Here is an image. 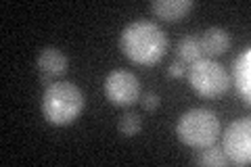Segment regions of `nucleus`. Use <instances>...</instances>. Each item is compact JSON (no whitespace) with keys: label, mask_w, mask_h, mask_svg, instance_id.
I'll use <instances>...</instances> for the list:
<instances>
[{"label":"nucleus","mask_w":251,"mask_h":167,"mask_svg":"<svg viewBox=\"0 0 251 167\" xmlns=\"http://www.w3.org/2000/svg\"><path fill=\"white\" fill-rule=\"evenodd\" d=\"M120 48L132 63L149 67L163 59L168 50V36L157 23L138 19L124 27Z\"/></svg>","instance_id":"obj_1"},{"label":"nucleus","mask_w":251,"mask_h":167,"mask_svg":"<svg viewBox=\"0 0 251 167\" xmlns=\"http://www.w3.org/2000/svg\"><path fill=\"white\" fill-rule=\"evenodd\" d=\"M84 94L72 82H54L42 94V115L54 125H67L80 117Z\"/></svg>","instance_id":"obj_2"},{"label":"nucleus","mask_w":251,"mask_h":167,"mask_svg":"<svg viewBox=\"0 0 251 167\" xmlns=\"http://www.w3.org/2000/svg\"><path fill=\"white\" fill-rule=\"evenodd\" d=\"M176 134L184 144L193 148L209 146L218 140L220 119L209 109H191L180 115L176 123Z\"/></svg>","instance_id":"obj_3"},{"label":"nucleus","mask_w":251,"mask_h":167,"mask_svg":"<svg viewBox=\"0 0 251 167\" xmlns=\"http://www.w3.org/2000/svg\"><path fill=\"white\" fill-rule=\"evenodd\" d=\"M188 86L205 98H216L230 88V75L218 61L201 57L186 67Z\"/></svg>","instance_id":"obj_4"},{"label":"nucleus","mask_w":251,"mask_h":167,"mask_svg":"<svg viewBox=\"0 0 251 167\" xmlns=\"http://www.w3.org/2000/svg\"><path fill=\"white\" fill-rule=\"evenodd\" d=\"M222 150L232 165H249L251 161V121L237 119L232 121L224 134Z\"/></svg>","instance_id":"obj_5"},{"label":"nucleus","mask_w":251,"mask_h":167,"mask_svg":"<svg viewBox=\"0 0 251 167\" xmlns=\"http://www.w3.org/2000/svg\"><path fill=\"white\" fill-rule=\"evenodd\" d=\"M105 96L117 107H130L140 98V84L134 73L115 69L105 77Z\"/></svg>","instance_id":"obj_6"},{"label":"nucleus","mask_w":251,"mask_h":167,"mask_svg":"<svg viewBox=\"0 0 251 167\" xmlns=\"http://www.w3.org/2000/svg\"><path fill=\"white\" fill-rule=\"evenodd\" d=\"M38 73H40V84L50 86L67 71V57L54 46H46L38 54Z\"/></svg>","instance_id":"obj_7"},{"label":"nucleus","mask_w":251,"mask_h":167,"mask_svg":"<svg viewBox=\"0 0 251 167\" xmlns=\"http://www.w3.org/2000/svg\"><path fill=\"white\" fill-rule=\"evenodd\" d=\"M230 82L234 84L239 96L243 98L245 105L251 102V48H243V52L237 54L232 63V77Z\"/></svg>","instance_id":"obj_8"},{"label":"nucleus","mask_w":251,"mask_h":167,"mask_svg":"<svg viewBox=\"0 0 251 167\" xmlns=\"http://www.w3.org/2000/svg\"><path fill=\"white\" fill-rule=\"evenodd\" d=\"M199 42H201V50H203V54H207V59L218 57V54H222L230 48V36H228V31L222 27L205 29L203 36L199 38Z\"/></svg>","instance_id":"obj_9"},{"label":"nucleus","mask_w":251,"mask_h":167,"mask_svg":"<svg viewBox=\"0 0 251 167\" xmlns=\"http://www.w3.org/2000/svg\"><path fill=\"white\" fill-rule=\"evenodd\" d=\"M195 6L193 0H153L151 11L166 21H178Z\"/></svg>","instance_id":"obj_10"},{"label":"nucleus","mask_w":251,"mask_h":167,"mask_svg":"<svg viewBox=\"0 0 251 167\" xmlns=\"http://www.w3.org/2000/svg\"><path fill=\"white\" fill-rule=\"evenodd\" d=\"M176 54H178V61L184 63V65H193L195 61H199L203 57V50H201V42L199 38L195 36H184L178 40L176 44Z\"/></svg>","instance_id":"obj_11"},{"label":"nucleus","mask_w":251,"mask_h":167,"mask_svg":"<svg viewBox=\"0 0 251 167\" xmlns=\"http://www.w3.org/2000/svg\"><path fill=\"white\" fill-rule=\"evenodd\" d=\"M195 165H203V167H224V165H230L228 157L224 155V150L214 144L209 146H203V150H199V155L195 157Z\"/></svg>","instance_id":"obj_12"},{"label":"nucleus","mask_w":251,"mask_h":167,"mask_svg":"<svg viewBox=\"0 0 251 167\" xmlns=\"http://www.w3.org/2000/svg\"><path fill=\"white\" fill-rule=\"evenodd\" d=\"M140 128H143V119H140V115L134 113V111L124 113L120 117V123H117V130H120V134H122V136H126V138L136 136V134L140 132Z\"/></svg>","instance_id":"obj_13"},{"label":"nucleus","mask_w":251,"mask_h":167,"mask_svg":"<svg viewBox=\"0 0 251 167\" xmlns=\"http://www.w3.org/2000/svg\"><path fill=\"white\" fill-rule=\"evenodd\" d=\"M140 102H143V109L145 111H155L157 107H159V96H157V94L155 92H145L143 94V100H140Z\"/></svg>","instance_id":"obj_14"},{"label":"nucleus","mask_w":251,"mask_h":167,"mask_svg":"<svg viewBox=\"0 0 251 167\" xmlns=\"http://www.w3.org/2000/svg\"><path fill=\"white\" fill-rule=\"evenodd\" d=\"M186 75V65L180 61H172L168 67V77H182Z\"/></svg>","instance_id":"obj_15"}]
</instances>
